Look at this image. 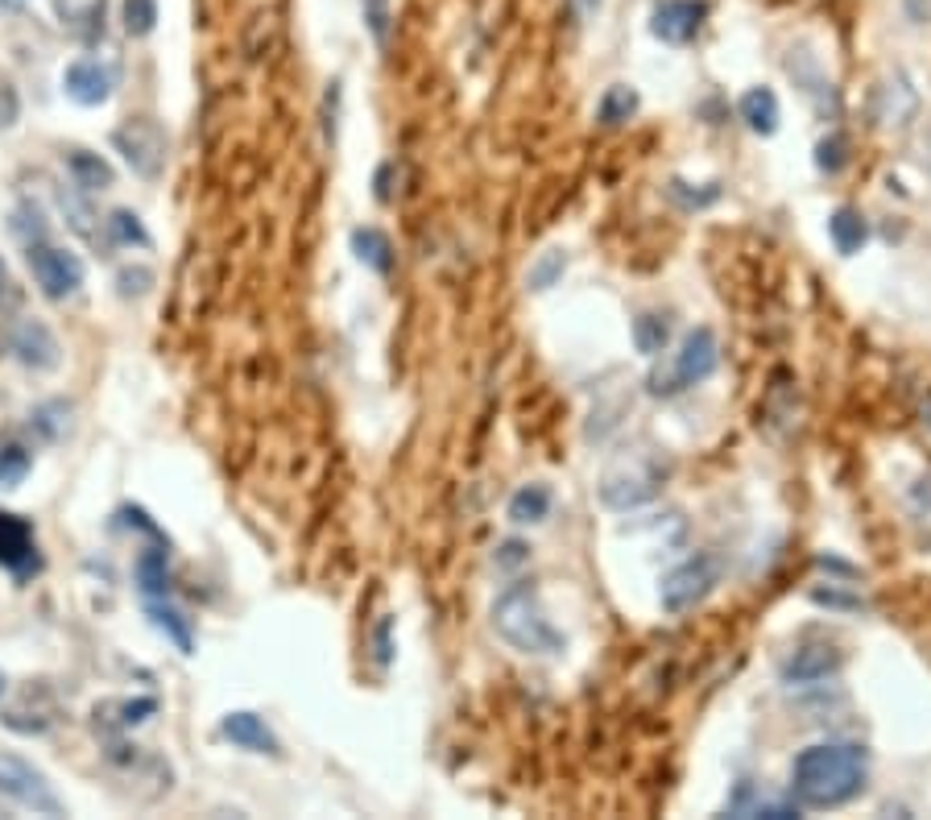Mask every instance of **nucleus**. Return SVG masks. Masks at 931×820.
<instances>
[{"label": "nucleus", "instance_id": "nucleus-34", "mask_svg": "<svg viewBox=\"0 0 931 820\" xmlns=\"http://www.w3.org/2000/svg\"><path fill=\"white\" fill-rule=\"evenodd\" d=\"M18 120H21L18 87H13V79H4V75H0V129H13Z\"/></svg>", "mask_w": 931, "mask_h": 820}, {"label": "nucleus", "instance_id": "nucleus-35", "mask_svg": "<svg viewBox=\"0 0 931 820\" xmlns=\"http://www.w3.org/2000/svg\"><path fill=\"white\" fill-rule=\"evenodd\" d=\"M497 568H522L526 560H530V547L522 543V539H509V543H501L497 547Z\"/></svg>", "mask_w": 931, "mask_h": 820}, {"label": "nucleus", "instance_id": "nucleus-9", "mask_svg": "<svg viewBox=\"0 0 931 820\" xmlns=\"http://www.w3.org/2000/svg\"><path fill=\"white\" fill-rule=\"evenodd\" d=\"M120 71L112 63H100V58H75L63 71V91L67 100H75L79 108H100V104L112 100L117 91Z\"/></svg>", "mask_w": 931, "mask_h": 820}, {"label": "nucleus", "instance_id": "nucleus-39", "mask_svg": "<svg viewBox=\"0 0 931 820\" xmlns=\"http://www.w3.org/2000/svg\"><path fill=\"white\" fill-rule=\"evenodd\" d=\"M9 287V270H4V261H0V291Z\"/></svg>", "mask_w": 931, "mask_h": 820}, {"label": "nucleus", "instance_id": "nucleus-17", "mask_svg": "<svg viewBox=\"0 0 931 820\" xmlns=\"http://www.w3.org/2000/svg\"><path fill=\"white\" fill-rule=\"evenodd\" d=\"M546 514H551V485H542V481H530L509 497V522L513 527H539V522H546Z\"/></svg>", "mask_w": 931, "mask_h": 820}, {"label": "nucleus", "instance_id": "nucleus-37", "mask_svg": "<svg viewBox=\"0 0 931 820\" xmlns=\"http://www.w3.org/2000/svg\"><path fill=\"white\" fill-rule=\"evenodd\" d=\"M377 659H381V663H390V659H393V650H390V617L377 626Z\"/></svg>", "mask_w": 931, "mask_h": 820}, {"label": "nucleus", "instance_id": "nucleus-32", "mask_svg": "<svg viewBox=\"0 0 931 820\" xmlns=\"http://www.w3.org/2000/svg\"><path fill=\"white\" fill-rule=\"evenodd\" d=\"M153 273L145 270V266H129V270L117 273V287H120V299H141V294L150 291Z\"/></svg>", "mask_w": 931, "mask_h": 820}, {"label": "nucleus", "instance_id": "nucleus-7", "mask_svg": "<svg viewBox=\"0 0 931 820\" xmlns=\"http://www.w3.org/2000/svg\"><path fill=\"white\" fill-rule=\"evenodd\" d=\"M721 584V555H712V551H700V555H688L679 568H671L667 576H662V609L667 614H688V609H695L700 601L712 597V589Z\"/></svg>", "mask_w": 931, "mask_h": 820}, {"label": "nucleus", "instance_id": "nucleus-4", "mask_svg": "<svg viewBox=\"0 0 931 820\" xmlns=\"http://www.w3.org/2000/svg\"><path fill=\"white\" fill-rule=\"evenodd\" d=\"M0 796L34 817H67V800L54 791L46 770H37L30 758L13 751H0Z\"/></svg>", "mask_w": 931, "mask_h": 820}, {"label": "nucleus", "instance_id": "nucleus-12", "mask_svg": "<svg viewBox=\"0 0 931 820\" xmlns=\"http://www.w3.org/2000/svg\"><path fill=\"white\" fill-rule=\"evenodd\" d=\"M0 568H9L13 576H30L37 568L34 527L13 510H0Z\"/></svg>", "mask_w": 931, "mask_h": 820}, {"label": "nucleus", "instance_id": "nucleus-30", "mask_svg": "<svg viewBox=\"0 0 931 820\" xmlns=\"http://www.w3.org/2000/svg\"><path fill=\"white\" fill-rule=\"evenodd\" d=\"M845 150H848L845 137L829 133L824 141H820V145H815V166H820L824 174H841V171H845V162H848Z\"/></svg>", "mask_w": 931, "mask_h": 820}, {"label": "nucleus", "instance_id": "nucleus-10", "mask_svg": "<svg viewBox=\"0 0 931 820\" xmlns=\"http://www.w3.org/2000/svg\"><path fill=\"white\" fill-rule=\"evenodd\" d=\"M704 18H708L704 0H659L650 13V34L667 46H688L704 30Z\"/></svg>", "mask_w": 931, "mask_h": 820}, {"label": "nucleus", "instance_id": "nucleus-38", "mask_svg": "<svg viewBox=\"0 0 931 820\" xmlns=\"http://www.w3.org/2000/svg\"><path fill=\"white\" fill-rule=\"evenodd\" d=\"M580 4V13H584V18H596V13H600V4H605V0H576Z\"/></svg>", "mask_w": 931, "mask_h": 820}, {"label": "nucleus", "instance_id": "nucleus-24", "mask_svg": "<svg viewBox=\"0 0 931 820\" xmlns=\"http://www.w3.org/2000/svg\"><path fill=\"white\" fill-rule=\"evenodd\" d=\"M137 584L145 597H166V551L150 547L137 555Z\"/></svg>", "mask_w": 931, "mask_h": 820}, {"label": "nucleus", "instance_id": "nucleus-29", "mask_svg": "<svg viewBox=\"0 0 931 820\" xmlns=\"http://www.w3.org/2000/svg\"><path fill=\"white\" fill-rule=\"evenodd\" d=\"M25 473H30V452L18 447V444L0 447V485H4V489H13V485L25 481Z\"/></svg>", "mask_w": 931, "mask_h": 820}, {"label": "nucleus", "instance_id": "nucleus-6", "mask_svg": "<svg viewBox=\"0 0 931 820\" xmlns=\"http://www.w3.org/2000/svg\"><path fill=\"white\" fill-rule=\"evenodd\" d=\"M25 266L34 273L37 291L46 294V299H54V303L79 294V287H84L87 278L84 257L63 249V245H51V240H30L25 245Z\"/></svg>", "mask_w": 931, "mask_h": 820}, {"label": "nucleus", "instance_id": "nucleus-1", "mask_svg": "<svg viewBox=\"0 0 931 820\" xmlns=\"http://www.w3.org/2000/svg\"><path fill=\"white\" fill-rule=\"evenodd\" d=\"M869 784V758L848 742H815L791 763V796L803 808H845Z\"/></svg>", "mask_w": 931, "mask_h": 820}, {"label": "nucleus", "instance_id": "nucleus-16", "mask_svg": "<svg viewBox=\"0 0 931 820\" xmlns=\"http://www.w3.org/2000/svg\"><path fill=\"white\" fill-rule=\"evenodd\" d=\"M737 112H741V120L754 129V133L770 137L775 129H779V96L770 91V87H749L741 96V104H737Z\"/></svg>", "mask_w": 931, "mask_h": 820}, {"label": "nucleus", "instance_id": "nucleus-31", "mask_svg": "<svg viewBox=\"0 0 931 820\" xmlns=\"http://www.w3.org/2000/svg\"><path fill=\"white\" fill-rule=\"evenodd\" d=\"M112 709L120 713V717H112L117 725H141V721H150L158 713V701L153 697H137V701H112Z\"/></svg>", "mask_w": 931, "mask_h": 820}, {"label": "nucleus", "instance_id": "nucleus-20", "mask_svg": "<svg viewBox=\"0 0 931 820\" xmlns=\"http://www.w3.org/2000/svg\"><path fill=\"white\" fill-rule=\"evenodd\" d=\"M145 614H150V622L158 626V630L166 634L174 647L183 650V655H191V647H195V638H191V626H186V617L178 614V609H170L166 601L150 597V605H145Z\"/></svg>", "mask_w": 931, "mask_h": 820}, {"label": "nucleus", "instance_id": "nucleus-40", "mask_svg": "<svg viewBox=\"0 0 931 820\" xmlns=\"http://www.w3.org/2000/svg\"><path fill=\"white\" fill-rule=\"evenodd\" d=\"M0 697H4V671H0Z\"/></svg>", "mask_w": 931, "mask_h": 820}, {"label": "nucleus", "instance_id": "nucleus-8", "mask_svg": "<svg viewBox=\"0 0 931 820\" xmlns=\"http://www.w3.org/2000/svg\"><path fill=\"white\" fill-rule=\"evenodd\" d=\"M112 150L137 179H158L166 171V129L150 117H133L112 129Z\"/></svg>", "mask_w": 931, "mask_h": 820}, {"label": "nucleus", "instance_id": "nucleus-19", "mask_svg": "<svg viewBox=\"0 0 931 820\" xmlns=\"http://www.w3.org/2000/svg\"><path fill=\"white\" fill-rule=\"evenodd\" d=\"M353 253H356V261H360V266H369V270L393 273V245L381 228H356Z\"/></svg>", "mask_w": 931, "mask_h": 820}, {"label": "nucleus", "instance_id": "nucleus-36", "mask_svg": "<svg viewBox=\"0 0 931 820\" xmlns=\"http://www.w3.org/2000/svg\"><path fill=\"white\" fill-rule=\"evenodd\" d=\"M815 605H829V609H862V597H845V593H836V589H815L812 593Z\"/></svg>", "mask_w": 931, "mask_h": 820}, {"label": "nucleus", "instance_id": "nucleus-13", "mask_svg": "<svg viewBox=\"0 0 931 820\" xmlns=\"http://www.w3.org/2000/svg\"><path fill=\"white\" fill-rule=\"evenodd\" d=\"M841 663H845V655L836 647H829V643H808V647L791 650V655L782 659L779 676H782V683H820V680H829V676H836Z\"/></svg>", "mask_w": 931, "mask_h": 820}, {"label": "nucleus", "instance_id": "nucleus-5", "mask_svg": "<svg viewBox=\"0 0 931 820\" xmlns=\"http://www.w3.org/2000/svg\"><path fill=\"white\" fill-rule=\"evenodd\" d=\"M716 365H721V344H716V332L712 327H692L688 336H683V344H679L675 360H671V369L667 374H650V393H679L688 390V386H700V381H708L712 374H716Z\"/></svg>", "mask_w": 931, "mask_h": 820}, {"label": "nucleus", "instance_id": "nucleus-3", "mask_svg": "<svg viewBox=\"0 0 931 820\" xmlns=\"http://www.w3.org/2000/svg\"><path fill=\"white\" fill-rule=\"evenodd\" d=\"M662 481H667V468L650 452H638L634 461L609 464L596 489H600V501L609 510H638V506L659 497Z\"/></svg>", "mask_w": 931, "mask_h": 820}, {"label": "nucleus", "instance_id": "nucleus-22", "mask_svg": "<svg viewBox=\"0 0 931 820\" xmlns=\"http://www.w3.org/2000/svg\"><path fill=\"white\" fill-rule=\"evenodd\" d=\"M667 341H671V324H667V315L646 311V315L634 320V344H638V353H642V357H659L662 348H667Z\"/></svg>", "mask_w": 931, "mask_h": 820}, {"label": "nucleus", "instance_id": "nucleus-23", "mask_svg": "<svg viewBox=\"0 0 931 820\" xmlns=\"http://www.w3.org/2000/svg\"><path fill=\"white\" fill-rule=\"evenodd\" d=\"M634 112H638V91L626 84L605 87V96L596 104V120H600V125H621V120H629Z\"/></svg>", "mask_w": 931, "mask_h": 820}, {"label": "nucleus", "instance_id": "nucleus-2", "mask_svg": "<svg viewBox=\"0 0 931 820\" xmlns=\"http://www.w3.org/2000/svg\"><path fill=\"white\" fill-rule=\"evenodd\" d=\"M492 630L506 643L509 650L518 655H534V659H546V655H559L563 650V634L551 626V617L542 609L539 584L518 581L509 584L501 597L492 601Z\"/></svg>", "mask_w": 931, "mask_h": 820}, {"label": "nucleus", "instance_id": "nucleus-26", "mask_svg": "<svg viewBox=\"0 0 931 820\" xmlns=\"http://www.w3.org/2000/svg\"><path fill=\"white\" fill-rule=\"evenodd\" d=\"M104 224H108L112 245H137V249H150V233H145V224L137 220L129 207H117V212H112Z\"/></svg>", "mask_w": 931, "mask_h": 820}, {"label": "nucleus", "instance_id": "nucleus-33", "mask_svg": "<svg viewBox=\"0 0 931 820\" xmlns=\"http://www.w3.org/2000/svg\"><path fill=\"white\" fill-rule=\"evenodd\" d=\"M365 21H369L377 46H386L390 42V4L386 0H365Z\"/></svg>", "mask_w": 931, "mask_h": 820}, {"label": "nucleus", "instance_id": "nucleus-25", "mask_svg": "<svg viewBox=\"0 0 931 820\" xmlns=\"http://www.w3.org/2000/svg\"><path fill=\"white\" fill-rule=\"evenodd\" d=\"M120 25L129 37H150L158 25V0H120Z\"/></svg>", "mask_w": 931, "mask_h": 820}, {"label": "nucleus", "instance_id": "nucleus-15", "mask_svg": "<svg viewBox=\"0 0 931 820\" xmlns=\"http://www.w3.org/2000/svg\"><path fill=\"white\" fill-rule=\"evenodd\" d=\"M67 171L71 183L84 191V195H96V191H108L117 183V171L104 154H91V150H67Z\"/></svg>", "mask_w": 931, "mask_h": 820}, {"label": "nucleus", "instance_id": "nucleus-28", "mask_svg": "<svg viewBox=\"0 0 931 820\" xmlns=\"http://www.w3.org/2000/svg\"><path fill=\"white\" fill-rule=\"evenodd\" d=\"M67 414H71L67 402H46V407H37L34 414H30V419H34L30 428H34L42 440H51L54 444V440H63V435H67Z\"/></svg>", "mask_w": 931, "mask_h": 820}, {"label": "nucleus", "instance_id": "nucleus-21", "mask_svg": "<svg viewBox=\"0 0 931 820\" xmlns=\"http://www.w3.org/2000/svg\"><path fill=\"white\" fill-rule=\"evenodd\" d=\"M58 204H63V212H67V224L79 233L84 240H91V245H100V249H112V237L108 233H100L96 228V212L84 204V199H75V195H67V191H58Z\"/></svg>", "mask_w": 931, "mask_h": 820}, {"label": "nucleus", "instance_id": "nucleus-11", "mask_svg": "<svg viewBox=\"0 0 931 820\" xmlns=\"http://www.w3.org/2000/svg\"><path fill=\"white\" fill-rule=\"evenodd\" d=\"M9 348L34 374H51V369L63 365V344H58V336L51 332L46 320H21L13 327V336H9Z\"/></svg>", "mask_w": 931, "mask_h": 820}, {"label": "nucleus", "instance_id": "nucleus-14", "mask_svg": "<svg viewBox=\"0 0 931 820\" xmlns=\"http://www.w3.org/2000/svg\"><path fill=\"white\" fill-rule=\"evenodd\" d=\"M220 734L232 742V746H240V751H253V754H282V746H278V737H273V730L266 725V721L257 717V713H228V717L220 721Z\"/></svg>", "mask_w": 931, "mask_h": 820}, {"label": "nucleus", "instance_id": "nucleus-27", "mask_svg": "<svg viewBox=\"0 0 931 820\" xmlns=\"http://www.w3.org/2000/svg\"><path fill=\"white\" fill-rule=\"evenodd\" d=\"M563 270H567V253H563V249H546V253L530 266V278H526V282H530V291H551L559 278H563Z\"/></svg>", "mask_w": 931, "mask_h": 820}, {"label": "nucleus", "instance_id": "nucleus-18", "mask_svg": "<svg viewBox=\"0 0 931 820\" xmlns=\"http://www.w3.org/2000/svg\"><path fill=\"white\" fill-rule=\"evenodd\" d=\"M829 233H832V245L841 253H862L865 240H869V224H865V216L857 207H836L829 220Z\"/></svg>", "mask_w": 931, "mask_h": 820}, {"label": "nucleus", "instance_id": "nucleus-41", "mask_svg": "<svg viewBox=\"0 0 931 820\" xmlns=\"http://www.w3.org/2000/svg\"><path fill=\"white\" fill-rule=\"evenodd\" d=\"M928 428H931V407H928Z\"/></svg>", "mask_w": 931, "mask_h": 820}]
</instances>
